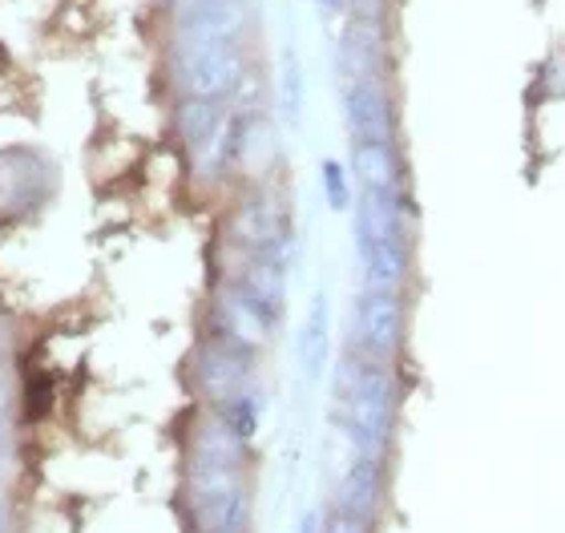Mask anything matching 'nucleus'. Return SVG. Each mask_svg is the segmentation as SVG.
I'll return each mask as SVG.
<instances>
[{
	"mask_svg": "<svg viewBox=\"0 0 565 533\" xmlns=\"http://www.w3.org/2000/svg\"><path fill=\"white\" fill-rule=\"evenodd\" d=\"M343 392V433L352 440L355 457L384 461V449L392 440V420H396V380H392L384 360H343L340 367Z\"/></svg>",
	"mask_w": 565,
	"mask_h": 533,
	"instance_id": "nucleus-1",
	"label": "nucleus"
},
{
	"mask_svg": "<svg viewBox=\"0 0 565 533\" xmlns=\"http://www.w3.org/2000/svg\"><path fill=\"white\" fill-rule=\"evenodd\" d=\"M174 85L182 97H214L226 102L243 89L247 61L235 41H202V36H174Z\"/></svg>",
	"mask_w": 565,
	"mask_h": 533,
	"instance_id": "nucleus-2",
	"label": "nucleus"
},
{
	"mask_svg": "<svg viewBox=\"0 0 565 533\" xmlns=\"http://www.w3.org/2000/svg\"><path fill=\"white\" fill-rule=\"evenodd\" d=\"M186 498H190V518H194L199 533L243 530V522H247V489H243L238 465L190 457Z\"/></svg>",
	"mask_w": 565,
	"mask_h": 533,
	"instance_id": "nucleus-3",
	"label": "nucleus"
},
{
	"mask_svg": "<svg viewBox=\"0 0 565 533\" xmlns=\"http://www.w3.org/2000/svg\"><path fill=\"white\" fill-rule=\"evenodd\" d=\"M404 335V299L396 287H367L355 303V344L372 360H388Z\"/></svg>",
	"mask_w": 565,
	"mask_h": 533,
	"instance_id": "nucleus-4",
	"label": "nucleus"
},
{
	"mask_svg": "<svg viewBox=\"0 0 565 533\" xmlns=\"http://www.w3.org/2000/svg\"><path fill=\"white\" fill-rule=\"evenodd\" d=\"M250 376H255V352L231 344V340H218V335L194 360V380L214 404H226L231 396L247 392Z\"/></svg>",
	"mask_w": 565,
	"mask_h": 533,
	"instance_id": "nucleus-5",
	"label": "nucleus"
},
{
	"mask_svg": "<svg viewBox=\"0 0 565 533\" xmlns=\"http://www.w3.org/2000/svg\"><path fill=\"white\" fill-rule=\"evenodd\" d=\"M271 332H275V320L238 284L223 287V291L214 296V335H218V340H231V344H238V348L259 352V348L271 340Z\"/></svg>",
	"mask_w": 565,
	"mask_h": 533,
	"instance_id": "nucleus-6",
	"label": "nucleus"
},
{
	"mask_svg": "<svg viewBox=\"0 0 565 533\" xmlns=\"http://www.w3.org/2000/svg\"><path fill=\"white\" fill-rule=\"evenodd\" d=\"M343 118H348L352 142H392L396 134L392 97L380 77H364L343 89Z\"/></svg>",
	"mask_w": 565,
	"mask_h": 533,
	"instance_id": "nucleus-7",
	"label": "nucleus"
},
{
	"mask_svg": "<svg viewBox=\"0 0 565 533\" xmlns=\"http://www.w3.org/2000/svg\"><path fill=\"white\" fill-rule=\"evenodd\" d=\"M247 17L238 0H174V36L202 41H243Z\"/></svg>",
	"mask_w": 565,
	"mask_h": 533,
	"instance_id": "nucleus-8",
	"label": "nucleus"
},
{
	"mask_svg": "<svg viewBox=\"0 0 565 533\" xmlns=\"http://www.w3.org/2000/svg\"><path fill=\"white\" fill-rule=\"evenodd\" d=\"M380 489H384L380 461H372V457H355L352 469H348L340 481L335 510L355 518V522H372V513H376V505H380Z\"/></svg>",
	"mask_w": 565,
	"mask_h": 533,
	"instance_id": "nucleus-9",
	"label": "nucleus"
},
{
	"mask_svg": "<svg viewBox=\"0 0 565 533\" xmlns=\"http://www.w3.org/2000/svg\"><path fill=\"white\" fill-rule=\"evenodd\" d=\"M41 158L29 154V150H12V154H0V206L4 211H21V206H33L41 199Z\"/></svg>",
	"mask_w": 565,
	"mask_h": 533,
	"instance_id": "nucleus-10",
	"label": "nucleus"
},
{
	"mask_svg": "<svg viewBox=\"0 0 565 533\" xmlns=\"http://www.w3.org/2000/svg\"><path fill=\"white\" fill-rule=\"evenodd\" d=\"M328 355H331V311H328V296L319 291V296L311 299L303 332H299V364H303V376L311 380V384L323 376Z\"/></svg>",
	"mask_w": 565,
	"mask_h": 533,
	"instance_id": "nucleus-11",
	"label": "nucleus"
},
{
	"mask_svg": "<svg viewBox=\"0 0 565 533\" xmlns=\"http://www.w3.org/2000/svg\"><path fill=\"white\" fill-rule=\"evenodd\" d=\"M352 170L364 190L401 186V167H396L392 142H352Z\"/></svg>",
	"mask_w": 565,
	"mask_h": 533,
	"instance_id": "nucleus-12",
	"label": "nucleus"
},
{
	"mask_svg": "<svg viewBox=\"0 0 565 533\" xmlns=\"http://www.w3.org/2000/svg\"><path fill=\"white\" fill-rule=\"evenodd\" d=\"M279 109L287 126H299V114H303V61H299L295 45L282 49L279 57Z\"/></svg>",
	"mask_w": 565,
	"mask_h": 533,
	"instance_id": "nucleus-13",
	"label": "nucleus"
},
{
	"mask_svg": "<svg viewBox=\"0 0 565 533\" xmlns=\"http://www.w3.org/2000/svg\"><path fill=\"white\" fill-rule=\"evenodd\" d=\"M259 413H263V401L255 388L238 392V396H231L226 404H218V416H223L226 425L235 428L243 440H250L255 433H259Z\"/></svg>",
	"mask_w": 565,
	"mask_h": 533,
	"instance_id": "nucleus-14",
	"label": "nucleus"
},
{
	"mask_svg": "<svg viewBox=\"0 0 565 533\" xmlns=\"http://www.w3.org/2000/svg\"><path fill=\"white\" fill-rule=\"evenodd\" d=\"M319 178H323V194H328L331 211H352L355 199H352V182H348V170H343V162H335V158H323Z\"/></svg>",
	"mask_w": 565,
	"mask_h": 533,
	"instance_id": "nucleus-15",
	"label": "nucleus"
},
{
	"mask_svg": "<svg viewBox=\"0 0 565 533\" xmlns=\"http://www.w3.org/2000/svg\"><path fill=\"white\" fill-rule=\"evenodd\" d=\"M323 533H367V522H355V518H348V513H335Z\"/></svg>",
	"mask_w": 565,
	"mask_h": 533,
	"instance_id": "nucleus-16",
	"label": "nucleus"
},
{
	"mask_svg": "<svg viewBox=\"0 0 565 533\" xmlns=\"http://www.w3.org/2000/svg\"><path fill=\"white\" fill-rule=\"evenodd\" d=\"M316 4L323 17H340V12L348 9V0H316Z\"/></svg>",
	"mask_w": 565,
	"mask_h": 533,
	"instance_id": "nucleus-17",
	"label": "nucleus"
},
{
	"mask_svg": "<svg viewBox=\"0 0 565 533\" xmlns=\"http://www.w3.org/2000/svg\"><path fill=\"white\" fill-rule=\"evenodd\" d=\"M299 533H319V513H303V522H299Z\"/></svg>",
	"mask_w": 565,
	"mask_h": 533,
	"instance_id": "nucleus-18",
	"label": "nucleus"
},
{
	"mask_svg": "<svg viewBox=\"0 0 565 533\" xmlns=\"http://www.w3.org/2000/svg\"><path fill=\"white\" fill-rule=\"evenodd\" d=\"M9 530V513H4V498H0V533Z\"/></svg>",
	"mask_w": 565,
	"mask_h": 533,
	"instance_id": "nucleus-19",
	"label": "nucleus"
},
{
	"mask_svg": "<svg viewBox=\"0 0 565 533\" xmlns=\"http://www.w3.org/2000/svg\"><path fill=\"white\" fill-rule=\"evenodd\" d=\"M4 428H9V420H4V404H0V440H4Z\"/></svg>",
	"mask_w": 565,
	"mask_h": 533,
	"instance_id": "nucleus-20",
	"label": "nucleus"
},
{
	"mask_svg": "<svg viewBox=\"0 0 565 533\" xmlns=\"http://www.w3.org/2000/svg\"><path fill=\"white\" fill-rule=\"evenodd\" d=\"M0 355H4V335H0Z\"/></svg>",
	"mask_w": 565,
	"mask_h": 533,
	"instance_id": "nucleus-21",
	"label": "nucleus"
},
{
	"mask_svg": "<svg viewBox=\"0 0 565 533\" xmlns=\"http://www.w3.org/2000/svg\"><path fill=\"white\" fill-rule=\"evenodd\" d=\"M223 533H243V530H223Z\"/></svg>",
	"mask_w": 565,
	"mask_h": 533,
	"instance_id": "nucleus-22",
	"label": "nucleus"
}]
</instances>
